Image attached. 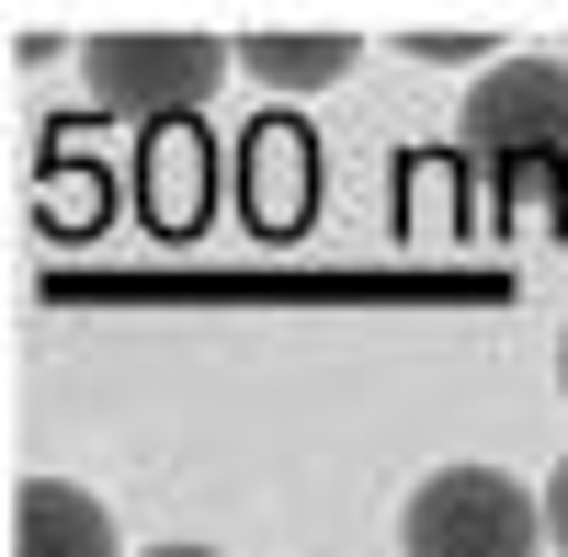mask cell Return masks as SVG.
<instances>
[{
    "instance_id": "cell-10",
    "label": "cell",
    "mask_w": 568,
    "mask_h": 557,
    "mask_svg": "<svg viewBox=\"0 0 568 557\" xmlns=\"http://www.w3.org/2000/svg\"><path fill=\"white\" fill-rule=\"evenodd\" d=\"M557 376H568V342H557Z\"/></svg>"
},
{
    "instance_id": "cell-3",
    "label": "cell",
    "mask_w": 568,
    "mask_h": 557,
    "mask_svg": "<svg viewBox=\"0 0 568 557\" xmlns=\"http://www.w3.org/2000/svg\"><path fill=\"white\" fill-rule=\"evenodd\" d=\"M535 535H546V513L524 500V478H500V467L420 478L409 489V524H398L409 557H535Z\"/></svg>"
},
{
    "instance_id": "cell-8",
    "label": "cell",
    "mask_w": 568,
    "mask_h": 557,
    "mask_svg": "<svg viewBox=\"0 0 568 557\" xmlns=\"http://www.w3.org/2000/svg\"><path fill=\"white\" fill-rule=\"evenodd\" d=\"M546 535H557V546H568V467H557V478H546Z\"/></svg>"
},
{
    "instance_id": "cell-9",
    "label": "cell",
    "mask_w": 568,
    "mask_h": 557,
    "mask_svg": "<svg viewBox=\"0 0 568 557\" xmlns=\"http://www.w3.org/2000/svg\"><path fill=\"white\" fill-rule=\"evenodd\" d=\"M149 557H216V546H149Z\"/></svg>"
},
{
    "instance_id": "cell-7",
    "label": "cell",
    "mask_w": 568,
    "mask_h": 557,
    "mask_svg": "<svg viewBox=\"0 0 568 557\" xmlns=\"http://www.w3.org/2000/svg\"><path fill=\"white\" fill-rule=\"evenodd\" d=\"M318 194V149H307V125H262L251 136V216L262 227H296Z\"/></svg>"
},
{
    "instance_id": "cell-6",
    "label": "cell",
    "mask_w": 568,
    "mask_h": 557,
    "mask_svg": "<svg viewBox=\"0 0 568 557\" xmlns=\"http://www.w3.org/2000/svg\"><path fill=\"white\" fill-rule=\"evenodd\" d=\"M149 216L160 227H194L205 205H216V149H205V125H160V149H149Z\"/></svg>"
},
{
    "instance_id": "cell-5",
    "label": "cell",
    "mask_w": 568,
    "mask_h": 557,
    "mask_svg": "<svg viewBox=\"0 0 568 557\" xmlns=\"http://www.w3.org/2000/svg\"><path fill=\"white\" fill-rule=\"evenodd\" d=\"M240 69L273 91H307V80H342L353 69V34L342 23H251L240 34Z\"/></svg>"
},
{
    "instance_id": "cell-4",
    "label": "cell",
    "mask_w": 568,
    "mask_h": 557,
    "mask_svg": "<svg viewBox=\"0 0 568 557\" xmlns=\"http://www.w3.org/2000/svg\"><path fill=\"white\" fill-rule=\"evenodd\" d=\"M12 557H114V513L69 478H23L12 489Z\"/></svg>"
},
{
    "instance_id": "cell-1",
    "label": "cell",
    "mask_w": 568,
    "mask_h": 557,
    "mask_svg": "<svg viewBox=\"0 0 568 557\" xmlns=\"http://www.w3.org/2000/svg\"><path fill=\"white\" fill-rule=\"evenodd\" d=\"M80 80H91V103L103 114H136V125H194L216 103V80H227V45L194 34V23H103L80 45Z\"/></svg>"
},
{
    "instance_id": "cell-2",
    "label": "cell",
    "mask_w": 568,
    "mask_h": 557,
    "mask_svg": "<svg viewBox=\"0 0 568 557\" xmlns=\"http://www.w3.org/2000/svg\"><path fill=\"white\" fill-rule=\"evenodd\" d=\"M466 149H478L489 182H524V171H557L568 160V69L546 58H500L478 91H466Z\"/></svg>"
}]
</instances>
